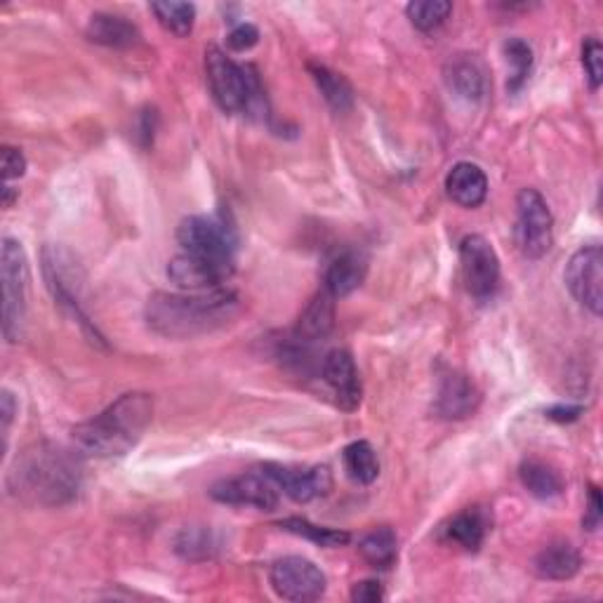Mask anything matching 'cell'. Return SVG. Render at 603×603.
Instances as JSON below:
<instances>
[{"mask_svg":"<svg viewBox=\"0 0 603 603\" xmlns=\"http://www.w3.org/2000/svg\"><path fill=\"white\" fill-rule=\"evenodd\" d=\"M238 312V298L232 290H201V292H154L146 302L144 316L149 328L168 339H191L213 333L230 323Z\"/></svg>","mask_w":603,"mask_h":603,"instance_id":"obj_1","label":"cell"},{"mask_svg":"<svg viewBox=\"0 0 603 603\" xmlns=\"http://www.w3.org/2000/svg\"><path fill=\"white\" fill-rule=\"evenodd\" d=\"M10 491L29 504L62 507L76 500L83 483L80 453H69L53 444L26 448L10 471Z\"/></svg>","mask_w":603,"mask_h":603,"instance_id":"obj_2","label":"cell"},{"mask_svg":"<svg viewBox=\"0 0 603 603\" xmlns=\"http://www.w3.org/2000/svg\"><path fill=\"white\" fill-rule=\"evenodd\" d=\"M154 417V399L144 391H127L100 415L83 422L71 432L80 455L97 460L123 458L133 450Z\"/></svg>","mask_w":603,"mask_h":603,"instance_id":"obj_3","label":"cell"},{"mask_svg":"<svg viewBox=\"0 0 603 603\" xmlns=\"http://www.w3.org/2000/svg\"><path fill=\"white\" fill-rule=\"evenodd\" d=\"M0 279H3V335L10 345L24 337L29 300V257L20 241L3 238L0 250Z\"/></svg>","mask_w":603,"mask_h":603,"instance_id":"obj_4","label":"cell"},{"mask_svg":"<svg viewBox=\"0 0 603 603\" xmlns=\"http://www.w3.org/2000/svg\"><path fill=\"white\" fill-rule=\"evenodd\" d=\"M43 269H45L47 288L53 290L55 302L80 323V328L90 333L92 342H102L104 337L97 333L88 314L83 312V300H80V290H83V269H80L74 255L67 248H59V246L45 248Z\"/></svg>","mask_w":603,"mask_h":603,"instance_id":"obj_5","label":"cell"},{"mask_svg":"<svg viewBox=\"0 0 603 603\" xmlns=\"http://www.w3.org/2000/svg\"><path fill=\"white\" fill-rule=\"evenodd\" d=\"M205 74L210 92H213L222 111H248L253 86L259 80L253 67H241V64H236L230 55L213 45L205 51Z\"/></svg>","mask_w":603,"mask_h":603,"instance_id":"obj_6","label":"cell"},{"mask_svg":"<svg viewBox=\"0 0 603 603\" xmlns=\"http://www.w3.org/2000/svg\"><path fill=\"white\" fill-rule=\"evenodd\" d=\"M177 241L185 253L234 263L238 248L236 226L226 215H191L177 230Z\"/></svg>","mask_w":603,"mask_h":603,"instance_id":"obj_7","label":"cell"},{"mask_svg":"<svg viewBox=\"0 0 603 603\" xmlns=\"http://www.w3.org/2000/svg\"><path fill=\"white\" fill-rule=\"evenodd\" d=\"M516 246L528 259H540L554 241V217L545 196L535 189H521L516 196Z\"/></svg>","mask_w":603,"mask_h":603,"instance_id":"obj_8","label":"cell"},{"mask_svg":"<svg viewBox=\"0 0 603 603\" xmlns=\"http://www.w3.org/2000/svg\"><path fill=\"white\" fill-rule=\"evenodd\" d=\"M269 582L281 599L295 603L321 599L328 584L323 570L304 557H283L276 561L269 570Z\"/></svg>","mask_w":603,"mask_h":603,"instance_id":"obj_9","label":"cell"},{"mask_svg":"<svg viewBox=\"0 0 603 603\" xmlns=\"http://www.w3.org/2000/svg\"><path fill=\"white\" fill-rule=\"evenodd\" d=\"M460 269L469 295L491 298L500 283V259L491 241L471 234L460 243Z\"/></svg>","mask_w":603,"mask_h":603,"instance_id":"obj_10","label":"cell"},{"mask_svg":"<svg viewBox=\"0 0 603 603\" xmlns=\"http://www.w3.org/2000/svg\"><path fill=\"white\" fill-rule=\"evenodd\" d=\"M566 286L587 312H603V250L599 246L580 248L566 267Z\"/></svg>","mask_w":603,"mask_h":603,"instance_id":"obj_11","label":"cell"},{"mask_svg":"<svg viewBox=\"0 0 603 603\" xmlns=\"http://www.w3.org/2000/svg\"><path fill=\"white\" fill-rule=\"evenodd\" d=\"M210 498L222 504H232V507L273 512L279 507V485L267 474H238L217 481L210 488Z\"/></svg>","mask_w":603,"mask_h":603,"instance_id":"obj_12","label":"cell"},{"mask_svg":"<svg viewBox=\"0 0 603 603\" xmlns=\"http://www.w3.org/2000/svg\"><path fill=\"white\" fill-rule=\"evenodd\" d=\"M234 273V263L224 259H213L193 253H179L168 263V279L189 292L213 290L220 288L222 281Z\"/></svg>","mask_w":603,"mask_h":603,"instance_id":"obj_13","label":"cell"},{"mask_svg":"<svg viewBox=\"0 0 603 603\" xmlns=\"http://www.w3.org/2000/svg\"><path fill=\"white\" fill-rule=\"evenodd\" d=\"M263 474H267L279 491H283L290 500L295 502H312L316 498H323L331 491L333 477L328 467H292V465H279L267 462L263 465Z\"/></svg>","mask_w":603,"mask_h":603,"instance_id":"obj_14","label":"cell"},{"mask_svg":"<svg viewBox=\"0 0 603 603\" xmlns=\"http://www.w3.org/2000/svg\"><path fill=\"white\" fill-rule=\"evenodd\" d=\"M479 403H481V391L474 384V380L465 372L453 370L444 375L442 384H438L434 411L444 420H465L477 413Z\"/></svg>","mask_w":603,"mask_h":603,"instance_id":"obj_15","label":"cell"},{"mask_svg":"<svg viewBox=\"0 0 603 603\" xmlns=\"http://www.w3.org/2000/svg\"><path fill=\"white\" fill-rule=\"evenodd\" d=\"M323 380L335 391L337 405L342 411H356L361 403V380L354 358L347 349H333L323 358Z\"/></svg>","mask_w":603,"mask_h":603,"instance_id":"obj_16","label":"cell"},{"mask_svg":"<svg viewBox=\"0 0 603 603\" xmlns=\"http://www.w3.org/2000/svg\"><path fill=\"white\" fill-rule=\"evenodd\" d=\"M368 276V257L358 250L339 253L325 269L323 290H328L335 300L351 295L354 290L364 286Z\"/></svg>","mask_w":603,"mask_h":603,"instance_id":"obj_17","label":"cell"},{"mask_svg":"<svg viewBox=\"0 0 603 603\" xmlns=\"http://www.w3.org/2000/svg\"><path fill=\"white\" fill-rule=\"evenodd\" d=\"M446 86L465 102H481L485 94V71L474 55H455L444 69Z\"/></svg>","mask_w":603,"mask_h":603,"instance_id":"obj_18","label":"cell"},{"mask_svg":"<svg viewBox=\"0 0 603 603\" xmlns=\"http://www.w3.org/2000/svg\"><path fill=\"white\" fill-rule=\"evenodd\" d=\"M446 191L460 208H479L488 196V177L477 163H458L446 177Z\"/></svg>","mask_w":603,"mask_h":603,"instance_id":"obj_19","label":"cell"},{"mask_svg":"<svg viewBox=\"0 0 603 603\" xmlns=\"http://www.w3.org/2000/svg\"><path fill=\"white\" fill-rule=\"evenodd\" d=\"M580 566H582L580 551L570 543H549L547 547L537 551V557L533 561L537 578L554 580V582L576 578Z\"/></svg>","mask_w":603,"mask_h":603,"instance_id":"obj_20","label":"cell"},{"mask_svg":"<svg viewBox=\"0 0 603 603\" xmlns=\"http://www.w3.org/2000/svg\"><path fill=\"white\" fill-rule=\"evenodd\" d=\"M86 36L97 45L119 47V51L137 45L142 38L139 29L133 22H127L125 18H119V14H109V12L92 14L86 26Z\"/></svg>","mask_w":603,"mask_h":603,"instance_id":"obj_21","label":"cell"},{"mask_svg":"<svg viewBox=\"0 0 603 603\" xmlns=\"http://www.w3.org/2000/svg\"><path fill=\"white\" fill-rule=\"evenodd\" d=\"M333 328H335V298L328 290H321L302 312L295 337L306 342V345H312V342L328 337Z\"/></svg>","mask_w":603,"mask_h":603,"instance_id":"obj_22","label":"cell"},{"mask_svg":"<svg viewBox=\"0 0 603 603\" xmlns=\"http://www.w3.org/2000/svg\"><path fill=\"white\" fill-rule=\"evenodd\" d=\"M444 533L448 543H455L465 551H479L488 533V516L481 507H467L448 521Z\"/></svg>","mask_w":603,"mask_h":603,"instance_id":"obj_23","label":"cell"},{"mask_svg":"<svg viewBox=\"0 0 603 603\" xmlns=\"http://www.w3.org/2000/svg\"><path fill=\"white\" fill-rule=\"evenodd\" d=\"M309 74H312L323 100L335 113H347L354 109V90L345 76L323 67V64H309Z\"/></svg>","mask_w":603,"mask_h":603,"instance_id":"obj_24","label":"cell"},{"mask_svg":"<svg viewBox=\"0 0 603 603\" xmlns=\"http://www.w3.org/2000/svg\"><path fill=\"white\" fill-rule=\"evenodd\" d=\"M518 479L537 500H551L563 493V477L543 460H526L518 467Z\"/></svg>","mask_w":603,"mask_h":603,"instance_id":"obj_25","label":"cell"},{"mask_svg":"<svg viewBox=\"0 0 603 603\" xmlns=\"http://www.w3.org/2000/svg\"><path fill=\"white\" fill-rule=\"evenodd\" d=\"M358 551H361V557L372 568L387 570L397 563V557H399L397 533L387 526L375 528V531L366 533L361 540H358Z\"/></svg>","mask_w":603,"mask_h":603,"instance_id":"obj_26","label":"cell"},{"mask_svg":"<svg viewBox=\"0 0 603 603\" xmlns=\"http://www.w3.org/2000/svg\"><path fill=\"white\" fill-rule=\"evenodd\" d=\"M342 462H345V471L351 481L370 485L380 477V462L378 453L368 442H354L345 450H342Z\"/></svg>","mask_w":603,"mask_h":603,"instance_id":"obj_27","label":"cell"},{"mask_svg":"<svg viewBox=\"0 0 603 603\" xmlns=\"http://www.w3.org/2000/svg\"><path fill=\"white\" fill-rule=\"evenodd\" d=\"M502 55L510 67L507 90L518 92L528 83L531 71H533V47L524 38H510L502 45Z\"/></svg>","mask_w":603,"mask_h":603,"instance_id":"obj_28","label":"cell"},{"mask_svg":"<svg viewBox=\"0 0 603 603\" xmlns=\"http://www.w3.org/2000/svg\"><path fill=\"white\" fill-rule=\"evenodd\" d=\"M152 12L156 14L158 24L170 31V34L185 38L193 31L196 8L191 3H177V0H163V3H152Z\"/></svg>","mask_w":603,"mask_h":603,"instance_id":"obj_29","label":"cell"},{"mask_svg":"<svg viewBox=\"0 0 603 603\" xmlns=\"http://www.w3.org/2000/svg\"><path fill=\"white\" fill-rule=\"evenodd\" d=\"M283 531L288 533H295L300 537H306V540H312L314 545H321V547H342L347 545L351 540V535L345 533V531H335V528H323V526H316L312 524V521L306 518H286L279 524Z\"/></svg>","mask_w":603,"mask_h":603,"instance_id":"obj_30","label":"cell"},{"mask_svg":"<svg viewBox=\"0 0 603 603\" xmlns=\"http://www.w3.org/2000/svg\"><path fill=\"white\" fill-rule=\"evenodd\" d=\"M453 12V5L448 0H415V3L405 5V14L415 29L420 31H434L442 26Z\"/></svg>","mask_w":603,"mask_h":603,"instance_id":"obj_31","label":"cell"},{"mask_svg":"<svg viewBox=\"0 0 603 603\" xmlns=\"http://www.w3.org/2000/svg\"><path fill=\"white\" fill-rule=\"evenodd\" d=\"M213 549H215L213 535H210V531L205 528H185L175 540V551L189 561L208 559Z\"/></svg>","mask_w":603,"mask_h":603,"instance_id":"obj_32","label":"cell"},{"mask_svg":"<svg viewBox=\"0 0 603 603\" xmlns=\"http://www.w3.org/2000/svg\"><path fill=\"white\" fill-rule=\"evenodd\" d=\"M582 67H584L587 80H590V88L599 90L603 80V47L594 36H590L582 43Z\"/></svg>","mask_w":603,"mask_h":603,"instance_id":"obj_33","label":"cell"},{"mask_svg":"<svg viewBox=\"0 0 603 603\" xmlns=\"http://www.w3.org/2000/svg\"><path fill=\"white\" fill-rule=\"evenodd\" d=\"M0 168H3L5 185L12 182V179L24 177L26 158H24L22 149H14V146H3V149H0Z\"/></svg>","mask_w":603,"mask_h":603,"instance_id":"obj_34","label":"cell"},{"mask_svg":"<svg viewBox=\"0 0 603 603\" xmlns=\"http://www.w3.org/2000/svg\"><path fill=\"white\" fill-rule=\"evenodd\" d=\"M226 43H230L232 51L246 53V51H250V47H255L259 43V31H257V26H253L248 22L246 24H238L232 31V34H230V38H226Z\"/></svg>","mask_w":603,"mask_h":603,"instance_id":"obj_35","label":"cell"},{"mask_svg":"<svg viewBox=\"0 0 603 603\" xmlns=\"http://www.w3.org/2000/svg\"><path fill=\"white\" fill-rule=\"evenodd\" d=\"M14 413H18V401H14L12 391L3 389V394H0V434H3V448H8V432L14 420Z\"/></svg>","mask_w":603,"mask_h":603,"instance_id":"obj_36","label":"cell"},{"mask_svg":"<svg viewBox=\"0 0 603 603\" xmlns=\"http://www.w3.org/2000/svg\"><path fill=\"white\" fill-rule=\"evenodd\" d=\"M382 599H384L382 587H380V582H375V580L358 582V584H354V590H351V601H356V603H378Z\"/></svg>","mask_w":603,"mask_h":603,"instance_id":"obj_37","label":"cell"},{"mask_svg":"<svg viewBox=\"0 0 603 603\" xmlns=\"http://www.w3.org/2000/svg\"><path fill=\"white\" fill-rule=\"evenodd\" d=\"M601 516H603V504H601V493L599 488L592 485L590 488V504H587V512H584V518H582V526L587 531H596L599 524H601Z\"/></svg>","mask_w":603,"mask_h":603,"instance_id":"obj_38","label":"cell"},{"mask_svg":"<svg viewBox=\"0 0 603 603\" xmlns=\"http://www.w3.org/2000/svg\"><path fill=\"white\" fill-rule=\"evenodd\" d=\"M580 413H582V405H551V409L545 411L549 420H557V422H573L580 417Z\"/></svg>","mask_w":603,"mask_h":603,"instance_id":"obj_39","label":"cell"},{"mask_svg":"<svg viewBox=\"0 0 603 603\" xmlns=\"http://www.w3.org/2000/svg\"><path fill=\"white\" fill-rule=\"evenodd\" d=\"M18 196H20L18 189H12L10 185H5L3 187V208H12V203H14V199H18Z\"/></svg>","mask_w":603,"mask_h":603,"instance_id":"obj_40","label":"cell"}]
</instances>
